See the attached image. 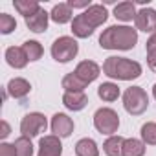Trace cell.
Here are the masks:
<instances>
[{
	"mask_svg": "<svg viewBox=\"0 0 156 156\" xmlns=\"http://www.w3.org/2000/svg\"><path fill=\"white\" fill-rule=\"evenodd\" d=\"M114 17L118 20H123V22H129L132 19H136V6L134 2H121L114 8Z\"/></svg>",
	"mask_w": 156,
	"mask_h": 156,
	"instance_id": "17",
	"label": "cell"
},
{
	"mask_svg": "<svg viewBox=\"0 0 156 156\" xmlns=\"http://www.w3.org/2000/svg\"><path fill=\"white\" fill-rule=\"evenodd\" d=\"M99 72H101V68L94 62V61H83V62H79L77 64V68H75V75L79 77V79L83 81V83H92V81H96L98 77H99Z\"/></svg>",
	"mask_w": 156,
	"mask_h": 156,
	"instance_id": "10",
	"label": "cell"
},
{
	"mask_svg": "<svg viewBox=\"0 0 156 156\" xmlns=\"http://www.w3.org/2000/svg\"><path fill=\"white\" fill-rule=\"evenodd\" d=\"M94 127L101 134H114L119 127V116L112 108H99L94 114Z\"/></svg>",
	"mask_w": 156,
	"mask_h": 156,
	"instance_id": "5",
	"label": "cell"
},
{
	"mask_svg": "<svg viewBox=\"0 0 156 156\" xmlns=\"http://www.w3.org/2000/svg\"><path fill=\"white\" fill-rule=\"evenodd\" d=\"M141 140L147 145H156V123L149 121L141 127Z\"/></svg>",
	"mask_w": 156,
	"mask_h": 156,
	"instance_id": "27",
	"label": "cell"
},
{
	"mask_svg": "<svg viewBox=\"0 0 156 156\" xmlns=\"http://www.w3.org/2000/svg\"><path fill=\"white\" fill-rule=\"evenodd\" d=\"M48 19H50V13H46V11L41 8L35 15H31V17L26 19V26H28L31 31H35V33H42V31H46V28H48Z\"/></svg>",
	"mask_w": 156,
	"mask_h": 156,
	"instance_id": "14",
	"label": "cell"
},
{
	"mask_svg": "<svg viewBox=\"0 0 156 156\" xmlns=\"http://www.w3.org/2000/svg\"><path fill=\"white\" fill-rule=\"evenodd\" d=\"M0 156H17V152H15V145L2 143V145H0Z\"/></svg>",
	"mask_w": 156,
	"mask_h": 156,
	"instance_id": "30",
	"label": "cell"
},
{
	"mask_svg": "<svg viewBox=\"0 0 156 156\" xmlns=\"http://www.w3.org/2000/svg\"><path fill=\"white\" fill-rule=\"evenodd\" d=\"M85 87H87V83H83L73 72H72V73H66V75L62 77V88H64L66 92H83Z\"/></svg>",
	"mask_w": 156,
	"mask_h": 156,
	"instance_id": "22",
	"label": "cell"
},
{
	"mask_svg": "<svg viewBox=\"0 0 156 156\" xmlns=\"http://www.w3.org/2000/svg\"><path fill=\"white\" fill-rule=\"evenodd\" d=\"M0 127H2V132H0V136H2V138H8V136H9V132H11L9 125H8L6 121H2V123H0Z\"/></svg>",
	"mask_w": 156,
	"mask_h": 156,
	"instance_id": "32",
	"label": "cell"
},
{
	"mask_svg": "<svg viewBox=\"0 0 156 156\" xmlns=\"http://www.w3.org/2000/svg\"><path fill=\"white\" fill-rule=\"evenodd\" d=\"M50 17L57 24H66V22L72 20V8L68 4H57V6H53Z\"/></svg>",
	"mask_w": 156,
	"mask_h": 156,
	"instance_id": "19",
	"label": "cell"
},
{
	"mask_svg": "<svg viewBox=\"0 0 156 156\" xmlns=\"http://www.w3.org/2000/svg\"><path fill=\"white\" fill-rule=\"evenodd\" d=\"M75 154L77 156H99L98 143L90 138H83L75 143Z\"/></svg>",
	"mask_w": 156,
	"mask_h": 156,
	"instance_id": "16",
	"label": "cell"
},
{
	"mask_svg": "<svg viewBox=\"0 0 156 156\" xmlns=\"http://www.w3.org/2000/svg\"><path fill=\"white\" fill-rule=\"evenodd\" d=\"M136 28L145 33H156V9L143 8L136 13Z\"/></svg>",
	"mask_w": 156,
	"mask_h": 156,
	"instance_id": "7",
	"label": "cell"
},
{
	"mask_svg": "<svg viewBox=\"0 0 156 156\" xmlns=\"http://www.w3.org/2000/svg\"><path fill=\"white\" fill-rule=\"evenodd\" d=\"M152 96H154V98H156V85H154V87H152Z\"/></svg>",
	"mask_w": 156,
	"mask_h": 156,
	"instance_id": "33",
	"label": "cell"
},
{
	"mask_svg": "<svg viewBox=\"0 0 156 156\" xmlns=\"http://www.w3.org/2000/svg\"><path fill=\"white\" fill-rule=\"evenodd\" d=\"M81 17H83V20H85L92 30H96L98 26H101V24L107 22L108 13H107L105 6H101V4H94V6H90L85 13H81Z\"/></svg>",
	"mask_w": 156,
	"mask_h": 156,
	"instance_id": "8",
	"label": "cell"
},
{
	"mask_svg": "<svg viewBox=\"0 0 156 156\" xmlns=\"http://www.w3.org/2000/svg\"><path fill=\"white\" fill-rule=\"evenodd\" d=\"M123 145H125V140L121 136H110L103 143V151L107 156H123Z\"/></svg>",
	"mask_w": 156,
	"mask_h": 156,
	"instance_id": "18",
	"label": "cell"
},
{
	"mask_svg": "<svg viewBox=\"0 0 156 156\" xmlns=\"http://www.w3.org/2000/svg\"><path fill=\"white\" fill-rule=\"evenodd\" d=\"M145 50H147V61H149V66H151L152 70H156V33H152V35L147 39Z\"/></svg>",
	"mask_w": 156,
	"mask_h": 156,
	"instance_id": "28",
	"label": "cell"
},
{
	"mask_svg": "<svg viewBox=\"0 0 156 156\" xmlns=\"http://www.w3.org/2000/svg\"><path fill=\"white\" fill-rule=\"evenodd\" d=\"M138 42V31L129 26H110L99 37L103 50H130Z\"/></svg>",
	"mask_w": 156,
	"mask_h": 156,
	"instance_id": "1",
	"label": "cell"
},
{
	"mask_svg": "<svg viewBox=\"0 0 156 156\" xmlns=\"http://www.w3.org/2000/svg\"><path fill=\"white\" fill-rule=\"evenodd\" d=\"M13 6H15V9H17L20 15H24V19L35 15V13L41 9V6H39L37 0H15Z\"/></svg>",
	"mask_w": 156,
	"mask_h": 156,
	"instance_id": "20",
	"label": "cell"
},
{
	"mask_svg": "<svg viewBox=\"0 0 156 156\" xmlns=\"http://www.w3.org/2000/svg\"><path fill=\"white\" fill-rule=\"evenodd\" d=\"M6 61H8V64L9 66H13V68H24L26 64H28V55H26V51H24V48H17V46H11V48H8L6 50Z\"/></svg>",
	"mask_w": 156,
	"mask_h": 156,
	"instance_id": "15",
	"label": "cell"
},
{
	"mask_svg": "<svg viewBox=\"0 0 156 156\" xmlns=\"http://www.w3.org/2000/svg\"><path fill=\"white\" fill-rule=\"evenodd\" d=\"M123 107L129 114L140 116L147 110L149 107V96L143 88L140 87H130L123 92Z\"/></svg>",
	"mask_w": 156,
	"mask_h": 156,
	"instance_id": "3",
	"label": "cell"
},
{
	"mask_svg": "<svg viewBox=\"0 0 156 156\" xmlns=\"http://www.w3.org/2000/svg\"><path fill=\"white\" fill-rule=\"evenodd\" d=\"M15 28H17V22H15V19H13L11 15L0 13V31H2L4 35H8V33H11Z\"/></svg>",
	"mask_w": 156,
	"mask_h": 156,
	"instance_id": "29",
	"label": "cell"
},
{
	"mask_svg": "<svg viewBox=\"0 0 156 156\" xmlns=\"http://www.w3.org/2000/svg\"><path fill=\"white\" fill-rule=\"evenodd\" d=\"M62 152V143L57 136H44L41 138L39 143V154L37 156H61Z\"/></svg>",
	"mask_w": 156,
	"mask_h": 156,
	"instance_id": "11",
	"label": "cell"
},
{
	"mask_svg": "<svg viewBox=\"0 0 156 156\" xmlns=\"http://www.w3.org/2000/svg\"><path fill=\"white\" fill-rule=\"evenodd\" d=\"M98 96L103 101H116L119 98V87L114 83H103L98 88Z\"/></svg>",
	"mask_w": 156,
	"mask_h": 156,
	"instance_id": "24",
	"label": "cell"
},
{
	"mask_svg": "<svg viewBox=\"0 0 156 156\" xmlns=\"http://www.w3.org/2000/svg\"><path fill=\"white\" fill-rule=\"evenodd\" d=\"M70 8H90V0H70L68 2Z\"/></svg>",
	"mask_w": 156,
	"mask_h": 156,
	"instance_id": "31",
	"label": "cell"
},
{
	"mask_svg": "<svg viewBox=\"0 0 156 156\" xmlns=\"http://www.w3.org/2000/svg\"><path fill=\"white\" fill-rule=\"evenodd\" d=\"M51 132L57 138H68L73 132V121H72V118H68L62 112H57L51 118Z\"/></svg>",
	"mask_w": 156,
	"mask_h": 156,
	"instance_id": "9",
	"label": "cell"
},
{
	"mask_svg": "<svg viewBox=\"0 0 156 156\" xmlns=\"http://www.w3.org/2000/svg\"><path fill=\"white\" fill-rule=\"evenodd\" d=\"M103 72L105 75L112 77V79L130 81L141 75V64L127 57H108L103 64Z\"/></svg>",
	"mask_w": 156,
	"mask_h": 156,
	"instance_id": "2",
	"label": "cell"
},
{
	"mask_svg": "<svg viewBox=\"0 0 156 156\" xmlns=\"http://www.w3.org/2000/svg\"><path fill=\"white\" fill-rule=\"evenodd\" d=\"M72 31H73L75 37H79V39H87V37H90V35L94 33V30L83 20L81 15H77V17L73 19V22H72Z\"/></svg>",
	"mask_w": 156,
	"mask_h": 156,
	"instance_id": "23",
	"label": "cell"
},
{
	"mask_svg": "<svg viewBox=\"0 0 156 156\" xmlns=\"http://www.w3.org/2000/svg\"><path fill=\"white\" fill-rule=\"evenodd\" d=\"M46 127H48V121H46L44 114H41V112H30L20 121V132H22V136H26L30 140L39 136L41 132H44Z\"/></svg>",
	"mask_w": 156,
	"mask_h": 156,
	"instance_id": "6",
	"label": "cell"
},
{
	"mask_svg": "<svg viewBox=\"0 0 156 156\" xmlns=\"http://www.w3.org/2000/svg\"><path fill=\"white\" fill-rule=\"evenodd\" d=\"M145 154V143L136 140V138H129L125 140L123 145V156H143Z\"/></svg>",
	"mask_w": 156,
	"mask_h": 156,
	"instance_id": "21",
	"label": "cell"
},
{
	"mask_svg": "<svg viewBox=\"0 0 156 156\" xmlns=\"http://www.w3.org/2000/svg\"><path fill=\"white\" fill-rule=\"evenodd\" d=\"M6 90H8V94H9L11 98H15V99H22V98H26V96L30 94L31 85H30L26 79H22V77H15V79H11V81L8 83Z\"/></svg>",
	"mask_w": 156,
	"mask_h": 156,
	"instance_id": "13",
	"label": "cell"
},
{
	"mask_svg": "<svg viewBox=\"0 0 156 156\" xmlns=\"http://www.w3.org/2000/svg\"><path fill=\"white\" fill-rule=\"evenodd\" d=\"M62 105L68 110H83L88 105V98L85 92H64L62 96Z\"/></svg>",
	"mask_w": 156,
	"mask_h": 156,
	"instance_id": "12",
	"label": "cell"
},
{
	"mask_svg": "<svg viewBox=\"0 0 156 156\" xmlns=\"http://www.w3.org/2000/svg\"><path fill=\"white\" fill-rule=\"evenodd\" d=\"M77 51H79V44L73 37H59L51 44V57L57 62H68L72 61Z\"/></svg>",
	"mask_w": 156,
	"mask_h": 156,
	"instance_id": "4",
	"label": "cell"
},
{
	"mask_svg": "<svg viewBox=\"0 0 156 156\" xmlns=\"http://www.w3.org/2000/svg\"><path fill=\"white\" fill-rule=\"evenodd\" d=\"M15 152L17 156H33V143L30 138L20 136L15 140Z\"/></svg>",
	"mask_w": 156,
	"mask_h": 156,
	"instance_id": "26",
	"label": "cell"
},
{
	"mask_svg": "<svg viewBox=\"0 0 156 156\" xmlns=\"http://www.w3.org/2000/svg\"><path fill=\"white\" fill-rule=\"evenodd\" d=\"M22 48H24V51H26V55H28L30 61H39L42 57V53H44L41 42H37V41H26L22 44Z\"/></svg>",
	"mask_w": 156,
	"mask_h": 156,
	"instance_id": "25",
	"label": "cell"
}]
</instances>
